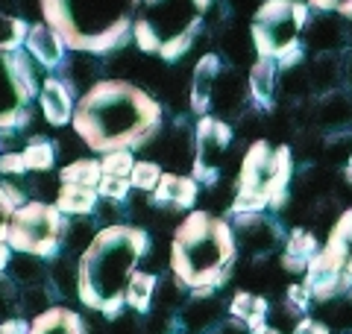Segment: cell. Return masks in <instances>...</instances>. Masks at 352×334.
Wrapping results in <instances>:
<instances>
[{"label": "cell", "instance_id": "1", "mask_svg": "<svg viewBox=\"0 0 352 334\" xmlns=\"http://www.w3.org/2000/svg\"><path fill=\"white\" fill-rule=\"evenodd\" d=\"M162 109L144 88L106 80L91 85L74 109V129L97 153L135 150L159 129Z\"/></svg>", "mask_w": 352, "mask_h": 334}, {"label": "cell", "instance_id": "2", "mask_svg": "<svg viewBox=\"0 0 352 334\" xmlns=\"http://www.w3.org/2000/svg\"><path fill=\"white\" fill-rule=\"evenodd\" d=\"M41 15L65 47L80 53H109L132 36L141 0H38Z\"/></svg>", "mask_w": 352, "mask_h": 334}, {"label": "cell", "instance_id": "3", "mask_svg": "<svg viewBox=\"0 0 352 334\" xmlns=\"http://www.w3.org/2000/svg\"><path fill=\"white\" fill-rule=\"evenodd\" d=\"M147 255V232L129 226H106L82 252L80 296L88 308H103L112 299H124L129 273Z\"/></svg>", "mask_w": 352, "mask_h": 334}, {"label": "cell", "instance_id": "4", "mask_svg": "<svg viewBox=\"0 0 352 334\" xmlns=\"http://www.w3.org/2000/svg\"><path fill=\"white\" fill-rule=\"evenodd\" d=\"M235 255L232 229L223 220H217L206 211H197L188 220L179 223L173 241V270L188 285H220L223 282V267H229Z\"/></svg>", "mask_w": 352, "mask_h": 334}, {"label": "cell", "instance_id": "5", "mask_svg": "<svg viewBox=\"0 0 352 334\" xmlns=\"http://www.w3.org/2000/svg\"><path fill=\"white\" fill-rule=\"evenodd\" d=\"M208 6L212 0H141L132 38L144 53L176 62L200 36Z\"/></svg>", "mask_w": 352, "mask_h": 334}, {"label": "cell", "instance_id": "6", "mask_svg": "<svg viewBox=\"0 0 352 334\" xmlns=\"http://www.w3.org/2000/svg\"><path fill=\"white\" fill-rule=\"evenodd\" d=\"M291 182V150H270L267 141H256L244 155L238 176L235 214H258L264 205H282Z\"/></svg>", "mask_w": 352, "mask_h": 334}, {"label": "cell", "instance_id": "7", "mask_svg": "<svg viewBox=\"0 0 352 334\" xmlns=\"http://www.w3.org/2000/svg\"><path fill=\"white\" fill-rule=\"evenodd\" d=\"M308 24V6L300 0H264L250 21L258 59H273L279 68L300 62V32Z\"/></svg>", "mask_w": 352, "mask_h": 334}, {"label": "cell", "instance_id": "8", "mask_svg": "<svg viewBox=\"0 0 352 334\" xmlns=\"http://www.w3.org/2000/svg\"><path fill=\"white\" fill-rule=\"evenodd\" d=\"M38 91L32 56L18 50H0V129L15 132L30 120L27 103Z\"/></svg>", "mask_w": 352, "mask_h": 334}, {"label": "cell", "instance_id": "9", "mask_svg": "<svg viewBox=\"0 0 352 334\" xmlns=\"http://www.w3.org/2000/svg\"><path fill=\"white\" fill-rule=\"evenodd\" d=\"M65 220L56 205L47 203H27L12 211L9 217V235L6 241L12 243L18 252L30 255H53L65 241Z\"/></svg>", "mask_w": 352, "mask_h": 334}, {"label": "cell", "instance_id": "10", "mask_svg": "<svg viewBox=\"0 0 352 334\" xmlns=\"http://www.w3.org/2000/svg\"><path fill=\"white\" fill-rule=\"evenodd\" d=\"M229 141H232V132H229L223 120L200 118V124H197V159H194V176L200 182L212 185L217 179Z\"/></svg>", "mask_w": 352, "mask_h": 334}, {"label": "cell", "instance_id": "11", "mask_svg": "<svg viewBox=\"0 0 352 334\" xmlns=\"http://www.w3.org/2000/svg\"><path fill=\"white\" fill-rule=\"evenodd\" d=\"M238 241L250 255H267L276 247V226L261 214H235Z\"/></svg>", "mask_w": 352, "mask_h": 334}, {"label": "cell", "instance_id": "12", "mask_svg": "<svg viewBox=\"0 0 352 334\" xmlns=\"http://www.w3.org/2000/svg\"><path fill=\"white\" fill-rule=\"evenodd\" d=\"M194 199H197V182L176 173H164L156 191H153V203L164 208H188L194 205Z\"/></svg>", "mask_w": 352, "mask_h": 334}, {"label": "cell", "instance_id": "13", "mask_svg": "<svg viewBox=\"0 0 352 334\" xmlns=\"http://www.w3.org/2000/svg\"><path fill=\"white\" fill-rule=\"evenodd\" d=\"M38 100H41L44 118H47L53 126H62V124H68V120L74 118V100H71V91H68V85L65 82L44 80L41 91H38Z\"/></svg>", "mask_w": 352, "mask_h": 334}, {"label": "cell", "instance_id": "14", "mask_svg": "<svg viewBox=\"0 0 352 334\" xmlns=\"http://www.w3.org/2000/svg\"><path fill=\"white\" fill-rule=\"evenodd\" d=\"M24 44H27V50H30L32 59H36L38 65H44V68H53V65H59L62 50H65L62 38L47 24H32Z\"/></svg>", "mask_w": 352, "mask_h": 334}, {"label": "cell", "instance_id": "15", "mask_svg": "<svg viewBox=\"0 0 352 334\" xmlns=\"http://www.w3.org/2000/svg\"><path fill=\"white\" fill-rule=\"evenodd\" d=\"M217 74H220V56L208 53V56H203V59L197 62L194 85H191V106H194L197 115H203V111L212 106V91H214Z\"/></svg>", "mask_w": 352, "mask_h": 334}, {"label": "cell", "instance_id": "16", "mask_svg": "<svg viewBox=\"0 0 352 334\" xmlns=\"http://www.w3.org/2000/svg\"><path fill=\"white\" fill-rule=\"evenodd\" d=\"M30 334H85L82 320L68 308H50L41 317H36V326L30 329Z\"/></svg>", "mask_w": 352, "mask_h": 334}, {"label": "cell", "instance_id": "17", "mask_svg": "<svg viewBox=\"0 0 352 334\" xmlns=\"http://www.w3.org/2000/svg\"><path fill=\"white\" fill-rule=\"evenodd\" d=\"M276 68L279 65L273 59H258L250 68V94L258 106L267 109L273 103V85H276Z\"/></svg>", "mask_w": 352, "mask_h": 334}, {"label": "cell", "instance_id": "18", "mask_svg": "<svg viewBox=\"0 0 352 334\" xmlns=\"http://www.w3.org/2000/svg\"><path fill=\"white\" fill-rule=\"evenodd\" d=\"M97 205V191L82 185H62L56 194V208L65 214H91Z\"/></svg>", "mask_w": 352, "mask_h": 334}, {"label": "cell", "instance_id": "19", "mask_svg": "<svg viewBox=\"0 0 352 334\" xmlns=\"http://www.w3.org/2000/svg\"><path fill=\"white\" fill-rule=\"evenodd\" d=\"M217 314H220V305L214 299H194V302L182 311V326L188 331L206 334L208 329L217 326Z\"/></svg>", "mask_w": 352, "mask_h": 334}, {"label": "cell", "instance_id": "20", "mask_svg": "<svg viewBox=\"0 0 352 334\" xmlns=\"http://www.w3.org/2000/svg\"><path fill=\"white\" fill-rule=\"evenodd\" d=\"M126 302L135 311H147L153 302V293H156V276L153 273H132L126 282Z\"/></svg>", "mask_w": 352, "mask_h": 334}, {"label": "cell", "instance_id": "21", "mask_svg": "<svg viewBox=\"0 0 352 334\" xmlns=\"http://www.w3.org/2000/svg\"><path fill=\"white\" fill-rule=\"evenodd\" d=\"M100 176H103V167L100 162H91V159H80L68 164L62 170V185H82V188H97L100 185Z\"/></svg>", "mask_w": 352, "mask_h": 334}, {"label": "cell", "instance_id": "22", "mask_svg": "<svg viewBox=\"0 0 352 334\" xmlns=\"http://www.w3.org/2000/svg\"><path fill=\"white\" fill-rule=\"evenodd\" d=\"M232 314L247 322L250 329H258L264 326V314H267V302L261 296H252V293H238L232 299Z\"/></svg>", "mask_w": 352, "mask_h": 334}, {"label": "cell", "instance_id": "23", "mask_svg": "<svg viewBox=\"0 0 352 334\" xmlns=\"http://www.w3.org/2000/svg\"><path fill=\"white\" fill-rule=\"evenodd\" d=\"M9 273H12V282L15 285H41V276H44V267L36 261V255L30 252H18L12 261H9Z\"/></svg>", "mask_w": 352, "mask_h": 334}, {"label": "cell", "instance_id": "24", "mask_svg": "<svg viewBox=\"0 0 352 334\" xmlns=\"http://www.w3.org/2000/svg\"><path fill=\"white\" fill-rule=\"evenodd\" d=\"M27 32H30V24L0 12V50H18L27 41Z\"/></svg>", "mask_w": 352, "mask_h": 334}, {"label": "cell", "instance_id": "25", "mask_svg": "<svg viewBox=\"0 0 352 334\" xmlns=\"http://www.w3.org/2000/svg\"><path fill=\"white\" fill-rule=\"evenodd\" d=\"M24 155V164L27 170H50L53 167V159H56V153H53V144L50 141H30L27 150L21 153Z\"/></svg>", "mask_w": 352, "mask_h": 334}, {"label": "cell", "instance_id": "26", "mask_svg": "<svg viewBox=\"0 0 352 334\" xmlns=\"http://www.w3.org/2000/svg\"><path fill=\"white\" fill-rule=\"evenodd\" d=\"M50 278L59 287V293L80 291V267H74L68 258H56L50 264Z\"/></svg>", "mask_w": 352, "mask_h": 334}, {"label": "cell", "instance_id": "27", "mask_svg": "<svg viewBox=\"0 0 352 334\" xmlns=\"http://www.w3.org/2000/svg\"><path fill=\"white\" fill-rule=\"evenodd\" d=\"M103 167V176H120V179H129L132 176V150H115V153H106V159L100 162Z\"/></svg>", "mask_w": 352, "mask_h": 334}, {"label": "cell", "instance_id": "28", "mask_svg": "<svg viewBox=\"0 0 352 334\" xmlns=\"http://www.w3.org/2000/svg\"><path fill=\"white\" fill-rule=\"evenodd\" d=\"M47 291H44L41 285H30V287H24L21 291V299H18V308L24 311V314H36V317H41L44 314V308H47Z\"/></svg>", "mask_w": 352, "mask_h": 334}, {"label": "cell", "instance_id": "29", "mask_svg": "<svg viewBox=\"0 0 352 334\" xmlns=\"http://www.w3.org/2000/svg\"><path fill=\"white\" fill-rule=\"evenodd\" d=\"M159 179H162V170H159V164H153V162H135L132 176H129V182L141 188V191H156Z\"/></svg>", "mask_w": 352, "mask_h": 334}, {"label": "cell", "instance_id": "30", "mask_svg": "<svg viewBox=\"0 0 352 334\" xmlns=\"http://www.w3.org/2000/svg\"><path fill=\"white\" fill-rule=\"evenodd\" d=\"M97 235L91 232V226H88V223H76V226H68L65 229V243H68V247L74 249V252H85L88 247H91V241H94Z\"/></svg>", "mask_w": 352, "mask_h": 334}, {"label": "cell", "instance_id": "31", "mask_svg": "<svg viewBox=\"0 0 352 334\" xmlns=\"http://www.w3.org/2000/svg\"><path fill=\"white\" fill-rule=\"evenodd\" d=\"M153 299H156V305L162 308V311H173L176 305H182V291H179V285L173 282H162L159 287H156V293H153Z\"/></svg>", "mask_w": 352, "mask_h": 334}, {"label": "cell", "instance_id": "32", "mask_svg": "<svg viewBox=\"0 0 352 334\" xmlns=\"http://www.w3.org/2000/svg\"><path fill=\"white\" fill-rule=\"evenodd\" d=\"M329 322L338 329V331H349L352 329V299H340V302L329 311Z\"/></svg>", "mask_w": 352, "mask_h": 334}, {"label": "cell", "instance_id": "33", "mask_svg": "<svg viewBox=\"0 0 352 334\" xmlns=\"http://www.w3.org/2000/svg\"><path fill=\"white\" fill-rule=\"evenodd\" d=\"M308 6L320 9V12H335V15L352 18V0H308Z\"/></svg>", "mask_w": 352, "mask_h": 334}, {"label": "cell", "instance_id": "34", "mask_svg": "<svg viewBox=\"0 0 352 334\" xmlns=\"http://www.w3.org/2000/svg\"><path fill=\"white\" fill-rule=\"evenodd\" d=\"M12 211H15V203L9 199L6 188L0 185V241H6L9 235V217H12Z\"/></svg>", "mask_w": 352, "mask_h": 334}, {"label": "cell", "instance_id": "35", "mask_svg": "<svg viewBox=\"0 0 352 334\" xmlns=\"http://www.w3.org/2000/svg\"><path fill=\"white\" fill-rule=\"evenodd\" d=\"M27 170V164H24V155L21 153H6V155H0V173H24Z\"/></svg>", "mask_w": 352, "mask_h": 334}, {"label": "cell", "instance_id": "36", "mask_svg": "<svg viewBox=\"0 0 352 334\" xmlns=\"http://www.w3.org/2000/svg\"><path fill=\"white\" fill-rule=\"evenodd\" d=\"M109 334H141V322L135 317H115L109 326Z\"/></svg>", "mask_w": 352, "mask_h": 334}, {"label": "cell", "instance_id": "37", "mask_svg": "<svg viewBox=\"0 0 352 334\" xmlns=\"http://www.w3.org/2000/svg\"><path fill=\"white\" fill-rule=\"evenodd\" d=\"M308 296H311V291H308L305 285H291L288 287V305L294 311H302L308 305Z\"/></svg>", "mask_w": 352, "mask_h": 334}, {"label": "cell", "instance_id": "38", "mask_svg": "<svg viewBox=\"0 0 352 334\" xmlns=\"http://www.w3.org/2000/svg\"><path fill=\"white\" fill-rule=\"evenodd\" d=\"M294 334H329V329L323 326V322H314V320H302V322H296Z\"/></svg>", "mask_w": 352, "mask_h": 334}, {"label": "cell", "instance_id": "39", "mask_svg": "<svg viewBox=\"0 0 352 334\" xmlns=\"http://www.w3.org/2000/svg\"><path fill=\"white\" fill-rule=\"evenodd\" d=\"M0 334H30V329L24 320H6L0 322Z\"/></svg>", "mask_w": 352, "mask_h": 334}, {"label": "cell", "instance_id": "40", "mask_svg": "<svg viewBox=\"0 0 352 334\" xmlns=\"http://www.w3.org/2000/svg\"><path fill=\"white\" fill-rule=\"evenodd\" d=\"M6 267H9V247H6L3 241H0V273H3Z\"/></svg>", "mask_w": 352, "mask_h": 334}, {"label": "cell", "instance_id": "41", "mask_svg": "<svg viewBox=\"0 0 352 334\" xmlns=\"http://www.w3.org/2000/svg\"><path fill=\"white\" fill-rule=\"evenodd\" d=\"M252 334H279L276 329L273 326H267V322H264V326H258V329H252Z\"/></svg>", "mask_w": 352, "mask_h": 334}, {"label": "cell", "instance_id": "42", "mask_svg": "<svg viewBox=\"0 0 352 334\" xmlns=\"http://www.w3.org/2000/svg\"><path fill=\"white\" fill-rule=\"evenodd\" d=\"M346 176H349V182H352V150H349V167H346Z\"/></svg>", "mask_w": 352, "mask_h": 334}]
</instances>
